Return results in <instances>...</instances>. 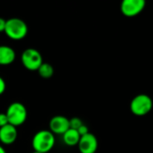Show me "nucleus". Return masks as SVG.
Instances as JSON below:
<instances>
[{"instance_id":"obj_1","label":"nucleus","mask_w":153,"mask_h":153,"mask_svg":"<svg viewBox=\"0 0 153 153\" xmlns=\"http://www.w3.org/2000/svg\"><path fill=\"white\" fill-rule=\"evenodd\" d=\"M56 143L55 135L49 130H40L37 132L31 141L34 152L41 153L49 152Z\"/></svg>"},{"instance_id":"obj_8","label":"nucleus","mask_w":153,"mask_h":153,"mask_svg":"<svg viewBox=\"0 0 153 153\" xmlns=\"http://www.w3.org/2000/svg\"><path fill=\"white\" fill-rule=\"evenodd\" d=\"M98 139L97 137L89 133L83 136H81V139L78 143V149L81 153H95L98 150Z\"/></svg>"},{"instance_id":"obj_14","label":"nucleus","mask_w":153,"mask_h":153,"mask_svg":"<svg viewBox=\"0 0 153 153\" xmlns=\"http://www.w3.org/2000/svg\"><path fill=\"white\" fill-rule=\"evenodd\" d=\"M8 119L5 113H0V128L8 125Z\"/></svg>"},{"instance_id":"obj_17","label":"nucleus","mask_w":153,"mask_h":153,"mask_svg":"<svg viewBox=\"0 0 153 153\" xmlns=\"http://www.w3.org/2000/svg\"><path fill=\"white\" fill-rule=\"evenodd\" d=\"M5 25H6V20L0 17V32H4Z\"/></svg>"},{"instance_id":"obj_4","label":"nucleus","mask_w":153,"mask_h":153,"mask_svg":"<svg viewBox=\"0 0 153 153\" xmlns=\"http://www.w3.org/2000/svg\"><path fill=\"white\" fill-rule=\"evenodd\" d=\"M152 100L147 94H139L135 96L130 103L132 113L137 117H144L148 115L152 109Z\"/></svg>"},{"instance_id":"obj_16","label":"nucleus","mask_w":153,"mask_h":153,"mask_svg":"<svg viewBox=\"0 0 153 153\" xmlns=\"http://www.w3.org/2000/svg\"><path fill=\"white\" fill-rule=\"evenodd\" d=\"M5 90H6V83H5L4 80L0 76V96L2 94H4Z\"/></svg>"},{"instance_id":"obj_6","label":"nucleus","mask_w":153,"mask_h":153,"mask_svg":"<svg viewBox=\"0 0 153 153\" xmlns=\"http://www.w3.org/2000/svg\"><path fill=\"white\" fill-rule=\"evenodd\" d=\"M145 5L144 0H124L121 3L120 10L126 17H134L143 11Z\"/></svg>"},{"instance_id":"obj_9","label":"nucleus","mask_w":153,"mask_h":153,"mask_svg":"<svg viewBox=\"0 0 153 153\" xmlns=\"http://www.w3.org/2000/svg\"><path fill=\"white\" fill-rule=\"evenodd\" d=\"M18 132L15 126L8 124L0 128V142L4 145H11L15 143Z\"/></svg>"},{"instance_id":"obj_5","label":"nucleus","mask_w":153,"mask_h":153,"mask_svg":"<svg viewBox=\"0 0 153 153\" xmlns=\"http://www.w3.org/2000/svg\"><path fill=\"white\" fill-rule=\"evenodd\" d=\"M21 61L23 66L30 71H38L43 63V57L36 48H26L21 56Z\"/></svg>"},{"instance_id":"obj_3","label":"nucleus","mask_w":153,"mask_h":153,"mask_svg":"<svg viewBox=\"0 0 153 153\" xmlns=\"http://www.w3.org/2000/svg\"><path fill=\"white\" fill-rule=\"evenodd\" d=\"M8 123L15 127L23 125L27 119L28 112L25 106L21 102H13L6 109Z\"/></svg>"},{"instance_id":"obj_2","label":"nucleus","mask_w":153,"mask_h":153,"mask_svg":"<svg viewBox=\"0 0 153 153\" xmlns=\"http://www.w3.org/2000/svg\"><path fill=\"white\" fill-rule=\"evenodd\" d=\"M29 31L27 23L20 18H10L6 20L4 33L13 40H21L24 39Z\"/></svg>"},{"instance_id":"obj_7","label":"nucleus","mask_w":153,"mask_h":153,"mask_svg":"<svg viewBox=\"0 0 153 153\" xmlns=\"http://www.w3.org/2000/svg\"><path fill=\"white\" fill-rule=\"evenodd\" d=\"M69 129V119L65 116L56 115L53 117L49 121V131L54 134L63 135Z\"/></svg>"},{"instance_id":"obj_15","label":"nucleus","mask_w":153,"mask_h":153,"mask_svg":"<svg viewBox=\"0 0 153 153\" xmlns=\"http://www.w3.org/2000/svg\"><path fill=\"white\" fill-rule=\"evenodd\" d=\"M77 132L79 133V134L81 135V136H83V135H85V134H89L90 132H89V128H88V126H85V125H82L78 130H77Z\"/></svg>"},{"instance_id":"obj_12","label":"nucleus","mask_w":153,"mask_h":153,"mask_svg":"<svg viewBox=\"0 0 153 153\" xmlns=\"http://www.w3.org/2000/svg\"><path fill=\"white\" fill-rule=\"evenodd\" d=\"M38 73L41 78L50 79L54 74V68H53L52 65H50L49 63L43 62L42 65L38 69Z\"/></svg>"},{"instance_id":"obj_10","label":"nucleus","mask_w":153,"mask_h":153,"mask_svg":"<svg viewBox=\"0 0 153 153\" xmlns=\"http://www.w3.org/2000/svg\"><path fill=\"white\" fill-rule=\"evenodd\" d=\"M16 54L13 48L0 45V65H9L15 60Z\"/></svg>"},{"instance_id":"obj_11","label":"nucleus","mask_w":153,"mask_h":153,"mask_svg":"<svg viewBox=\"0 0 153 153\" xmlns=\"http://www.w3.org/2000/svg\"><path fill=\"white\" fill-rule=\"evenodd\" d=\"M80 139H81V135L79 134L77 130L69 129L63 134V141L65 144L70 147L77 146Z\"/></svg>"},{"instance_id":"obj_19","label":"nucleus","mask_w":153,"mask_h":153,"mask_svg":"<svg viewBox=\"0 0 153 153\" xmlns=\"http://www.w3.org/2000/svg\"><path fill=\"white\" fill-rule=\"evenodd\" d=\"M32 153H41V152H33Z\"/></svg>"},{"instance_id":"obj_18","label":"nucleus","mask_w":153,"mask_h":153,"mask_svg":"<svg viewBox=\"0 0 153 153\" xmlns=\"http://www.w3.org/2000/svg\"><path fill=\"white\" fill-rule=\"evenodd\" d=\"M0 153H6L5 150L4 149V147L2 145H0Z\"/></svg>"},{"instance_id":"obj_13","label":"nucleus","mask_w":153,"mask_h":153,"mask_svg":"<svg viewBox=\"0 0 153 153\" xmlns=\"http://www.w3.org/2000/svg\"><path fill=\"white\" fill-rule=\"evenodd\" d=\"M69 125H70V129L78 130L83 125V123L82 119L79 117H72L71 119H69Z\"/></svg>"}]
</instances>
